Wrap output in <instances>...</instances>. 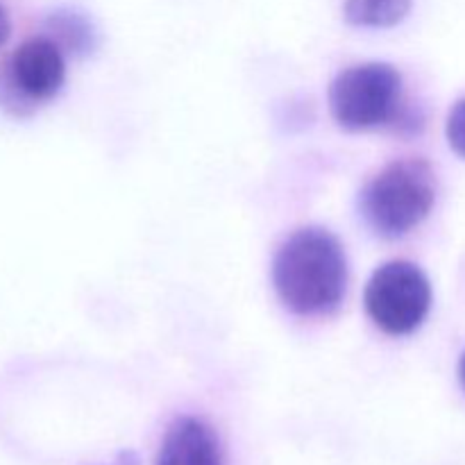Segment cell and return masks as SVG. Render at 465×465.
<instances>
[{
  "label": "cell",
  "instance_id": "3",
  "mask_svg": "<svg viewBox=\"0 0 465 465\" xmlns=\"http://www.w3.org/2000/svg\"><path fill=\"white\" fill-rule=\"evenodd\" d=\"M402 75L384 62L350 66L330 86V109L343 130L361 132L386 125L398 116Z\"/></svg>",
  "mask_w": 465,
  "mask_h": 465
},
{
  "label": "cell",
  "instance_id": "4",
  "mask_svg": "<svg viewBox=\"0 0 465 465\" xmlns=\"http://www.w3.org/2000/svg\"><path fill=\"white\" fill-rule=\"evenodd\" d=\"M366 312L389 336H409L425 322L431 309V284L411 262H389L368 280Z\"/></svg>",
  "mask_w": 465,
  "mask_h": 465
},
{
  "label": "cell",
  "instance_id": "5",
  "mask_svg": "<svg viewBox=\"0 0 465 465\" xmlns=\"http://www.w3.org/2000/svg\"><path fill=\"white\" fill-rule=\"evenodd\" d=\"M66 80V62L48 36H32L23 41L0 73V91L7 95L9 104L36 107L50 103L62 91Z\"/></svg>",
  "mask_w": 465,
  "mask_h": 465
},
{
  "label": "cell",
  "instance_id": "9",
  "mask_svg": "<svg viewBox=\"0 0 465 465\" xmlns=\"http://www.w3.org/2000/svg\"><path fill=\"white\" fill-rule=\"evenodd\" d=\"M445 134H448L450 148L465 157V100H459L452 112H450Z\"/></svg>",
  "mask_w": 465,
  "mask_h": 465
},
{
  "label": "cell",
  "instance_id": "2",
  "mask_svg": "<svg viewBox=\"0 0 465 465\" xmlns=\"http://www.w3.org/2000/svg\"><path fill=\"white\" fill-rule=\"evenodd\" d=\"M436 203V175L425 159H395L359 193L363 223L381 239L416 230Z\"/></svg>",
  "mask_w": 465,
  "mask_h": 465
},
{
  "label": "cell",
  "instance_id": "7",
  "mask_svg": "<svg viewBox=\"0 0 465 465\" xmlns=\"http://www.w3.org/2000/svg\"><path fill=\"white\" fill-rule=\"evenodd\" d=\"M413 0H345L343 16L354 27L386 30L409 16Z\"/></svg>",
  "mask_w": 465,
  "mask_h": 465
},
{
  "label": "cell",
  "instance_id": "1",
  "mask_svg": "<svg viewBox=\"0 0 465 465\" xmlns=\"http://www.w3.org/2000/svg\"><path fill=\"white\" fill-rule=\"evenodd\" d=\"M272 286L282 304L298 316L339 309L348 289V259L341 241L325 227H300L272 259Z\"/></svg>",
  "mask_w": 465,
  "mask_h": 465
},
{
  "label": "cell",
  "instance_id": "10",
  "mask_svg": "<svg viewBox=\"0 0 465 465\" xmlns=\"http://www.w3.org/2000/svg\"><path fill=\"white\" fill-rule=\"evenodd\" d=\"M9 35H12V21H9L7 9H5L3 3H0V48L7 44Z\"/></svg>",
  "mask_w": 465,
  "mask_h": 465
},
{
  "label": "cell",
  "instance_id": "6",
  "mask_svg": "<svg viewBox=\"0 0 465 465\" xmlns=\"http://www.w3.org/2000/svg\"><path fill=\"white\" fill-rule=\"evenodd\" d=\"M154 465H225L221 440L204 420L182 416L171 422Z\"/></svg>",
  "mask_w": 465,
  "mask_h": 465
},
{
  "label": "cell",
  "instance_id": "11",
  "mask_svg": "<svg viewBox=\"0 0 465 465\" xmlns=\"http://www.w3.org/2000/svg\"><path fill=\"white\" fill-rule=\"evenodd\" d=\"M459 380H461V386H463V391H465V352H463L461 361H459Z\"/></svg>",
  "mask_w": 465,
  "mask_h": 465
},
{
  "label": "cell",
  "instance_id": "8",
  "mask_svg": "<svg viewBox=\"0 0 465 465\" xmlns=\"http://www.w3.org/2000/svg\"><path fill=\"white\" fill-rule=\"evenodd\" d=\"M50 27L54 35L73 50H86L94 48V27H91L89 18L84 14L75 12V9H59L50 16Z\"/></svg>",
  "mask_w": 465,
  "mask_h": 465
}]
</instances>
